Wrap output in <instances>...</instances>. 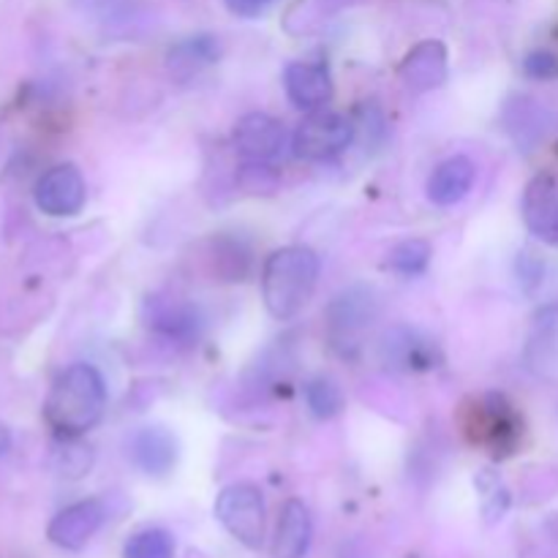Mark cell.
<instances>
[{
	"label": "cell",
	"mask_w": 558,
	"mask_h": 558,
	"mask_svg": "<svg viewBox=\"0 0 558 558\" xmlns=\"http://www.w3.org/2000/svg\"><path fill=\"white\" fill-rule=\"evenodd\" d=\"M107 412V385L93 365L74 363L60 371L44 401V417L60 439H80Z\"/></svg>",
	"instance_id": "1"
},
{
	"label": "cell",
	"mask_w": 558,
	"mask_h": 558,
	"mask_svg": "<svg viewBox=\"0 0 558 558\" xmlns=\"http://www.w3.org/2000/svg\"><path fill=\"white\" fill-rule=\"evenodd\" d=\"M319 283V256L305 245H287L267 256L262 267V300L272 319H294L314 298Z\"/></svg>",
	"instance_id": "2"
},
{
	"label": "cell",
	"mask_w": 558,
	"mask_h": 558,
	"mask_svg": "<svg viewBox=\"0 0 558 558\" xmlns=\"http://www.w3.org/2000/svg\"><path fill=\"white\" fill-rule=\"evenodd\" d=\"M376 319V300L368 289L352 287L327 305V341L341 357H354L363 349L365 332Z\"/></svg>",
	"instance_id": "3"
},
{
	"label": "cell",
	"mask_w": 558,
	"mask_h": 558,
	"mask_svg": "<svg viewBox=\"0 0 558 558\" xmlns=\"http://www.w3.org/2000/svg\"><path fill=\"white\" fill-rule=\"evenodd\" d=\"M216 518L245 548L259 550L265 543V496L256 485L238 483L223 488L216 499Z\"/></svg>",
	"instance_id": "4"
},
{
	"label": "cell",
	"mask_w": 558,
	"mask_h": 558,
	"mask_svg": "<svg viewBox=\"0 0 558 558\" xmlns=\"http://www.w3.org/2000/svg\"><path fill=\"white\" fill-rule=\"evenodd\" d=\"M523 434L521 417L501 396H485L466 409V436L490 456H512Z\"/></svg>",
	"instance_id": "5"
},
{
	"label": "cell",
	"mask_w": 558,
	"mask_h": 558,
	"mask_svg": "<svg viewBox=\"0 0 558 558\" xmlns=\"http://www.w3.org/2000/svg\"><path fill=\"white\" fill-rule=\"evenodd\" d=\"M354 142V123L347 114L316 109L294 131V156L303 161H327Z\"/></svg>",
	"instance_id": "6"
},
{
	"label": "cell",
	"mask_w": 558,
	"mask_h": 558,
	"mask_svg": "<svg viewBox=\"0 0 558 558\" xmlns=\"http://www.w3.org/2000/svg\"><path fill=\"white\" fill-rule=\"evenodd\" d=\"M33 199L41 213L52 218H69L85 207V178L74 163H60L44 172L33 189Z\"/></svg>",
	"instance_id": "7"
},
{
	"label": "cell",
	"mask_w": 558,
	"mask_h": 558,
	"mask_svg": "<svg viewBox=\"0 0 558 558\" xmlns=\"http://www.w3.org/2000/svg\"><path fill=\"white\" fill-rule=\"evenodd\" d=\"M450 74V58L447 47L436 38L420 41L407 52V58L398 65V76L412 93H430L441 87Z\"/></svg>",
	"instance_id": "8"
},
{
	"label": "cell",
	"mask_w": 558,
	"mask_h": 558,
	"mask_svg": "<svg viewBox=\"0 0 558 558\" xmlns=\"http://www.w3.org/2000/svg\"><path fill=\"white\" fill-rule=\"evenodd\" d=\"M104 518V505L96 499H87V501H76V505L65 507L60 510L58 515L52 518L47 529V537L52 539V545L63 550H80L85 548L87 543L93 539V534L101 529Z\"/></svg>",
	"instance_id": "9"
},
{
	"label": "cell",
	"mask_w": 558,
	"mask_h": 558,
	"mask_svg": "<svg viewBox=\"0 0 558 558\" xmlns=\"http://www.w3.org/2000/svg\"><path fill=\"white\" fill-rule=\"evenodd\" d=\"M523 221L545 243L558 245V178L537 174L523 191Z\"/></svg>",
	"instance_id": "10"
},
{
	"label": "cell",
	"mask_w": 558,
	"mask_h": 558,
	"mask_svg": "<svg viewBox=\"0 0 558 558\" xmlns=\"http://www.w3.org/2000/svg\"><path fill=\"white\" fill-rule=\"evenodd\" d=\"M283 90H287L289 101L305 112H316L332 98V76L325 63H308V60H298L289 63L283 71Z\"/></svg>",
	"instance_id": "11"
},
{
	"label": "cell",
	"mask_w": 558,
	"mask_h": 558,
	"mask_svg": "<svg viewBox=\"0 0 558 558\" xmlns=\"http://www.w3.org/2000/svg\"><path fill=\"white\" fill-rule=\"evenodd\" d=\"M234 147L248 161H270L283 147V125L272 114L248 112L234 125Z\"/></svg>",
	"instance_id": "12"
},
{
	"label": "cell",
	"mask_w": 558,
	"mask_h": 558,
	"mask_svg": "<svg viewBox=\"0 0 558 558\" xmlns=\"http://www.w3.org/2000/svg\"><path fill=\"white\" fill-rule=\"evenodd\" d=\"M129 456L147 477H167L178 463V439L172 430L150 425L131 436Z\"/></svg>",
	"instance_id": "13"
},
{
	"label": "cell",
	"mask_w": 558,
	"mask_h": 558,
	"mask_svg": "<svg viewBox=\"0 0 558 558\" xmlns=\"http://www.w3.org/2000/svg\"><path fill=\"white\" fill-rule=\"evenodd\" d=\"M474 180H477V167H474L472 158L452 156L434 169L425 191L436 207H452L466 199Z\"/></svg>",
	"instance_id": "14"
},
{
	"label": "cell",
	"mask_w": 558,
	"mask_h": 558,
	"mask_svg": "<svg viewBox=\"0 0 558 558\" xmlns=\"http://www.w3.org/2000/svg\"><path fill=\"white\" fill-rule=\"evenodd\" d=\"M314 537V521L308 507L300 499H289L278 518L276 539H272V558H303Z\"/></svg>",
	"instance_id": "15"
},
{
	"label": "cell",
	"mask_w": 558,
	"mask_h": 558,
	"mask_svg": "<svg viewBox=\"0 0 558 558\" xmlns=\"http://www.w3.org/2000/svg\"><path fill=\"white\" fill-rule=\"evenodd\" d=\"M221 49L213 36H191L185 41L174 44V49L169 52V71L180 80H189L191 74H196L205 65L216 63Z\"/></svg>",
	"instance_id": "16"
},
{
	"label": "cell",
	"mask_w": 558,
	"mask_h": 558,
	"mask_svg": "<svg viewBox=\"0 0 558 558\" xmlns=\"http://www.w3.org/2000/svg\"><path fill=\"white\" fill-rule=\"evenodd\" d=\"M387 363L398 368H436V347L430 341H417L409 330H396L387 336L385 343Z\"/></svg>",
	"instance_id": "17"
},
{
	"label": "cell",
	"mask_w": 558,
	"mask_h": 558,
	"mask_svg": "<svg viewBox=\"0 0 558 558\" xmlns=\"http://www.w3.org/2000/svg\"><path fill=\"white\" fill-rule=\"evenodd\" d=\"M147 325H153L158 332H163L167 338L185 341V338H196L199 319H196L194 308H189V305L172 303V300L153 298L150 322H147Z\"/></svg>",
	"instance_id": "18"
},
{
	"label": "cell",
	"mask_w": 558,
	"mask_h": 558,
	"mask_svg": "<svg viewBox=\"0 0 558 558\" xmlns=\"http://www.w3.org/2000/svg\"><path fill=\"white\" fill-rule=\"evenodd\" d=\"M305 403L316 420H332L343 409V390L330 376H316L305 387Z\"/></svg>",
	"instance_id": "19"
},
{
	"label": "cell",
	"mask_w": 558,
	"mask_h": 558,
	"mask_svg": "<svg viewBox=\"0 0 558 558\" xmlns=\"http://www.w3.org/2000/svg\"><path fill=\"white\" fill-rule=\"evenodd\" d=\"M174 539L163 529H145L125 543V558H172Z\"/></svg>",
	"instance_id": "20"
},
{
	"label": "cell",
	"mask_w": 558,
	"mask_h": 558,
	"mask_svg": "<svg viewBox=\"0 0 558 558\" xmlns=\"http://www.w3.org/2000/svg\"><path fill=\"white\" fill-rule=\"evenodd\" d=\"M430 262V245L425 240H407V243L396 245L390 251V259H387V267H392L401 276H420L425 272Z\"/></svg>",
	"instance_id": "21"
},
{
	"label": "cell",
	"mask_w": 558,
	"mask_h": 558,
	"mask_svg": "<svg viewBox=\"0 0 558 558\" xmlns=\"http://www.w3.org/2000/svg\"><path fill=\"white\" fill-rule=\"evenodd\" d=\"M90 466H93L90 447L76 445L74 439H65V450L60 452V458H58V472L63 474V477L76 480V477H82V474L90 472Z\"/></svg>",
	"instance_id": "22"
},
{
	"label": "cell",
	"mask_w": 558,
	"mask_h": 558,
	"mask_svg": "<svg viewBox=\"0 0 558 558\" xmlns=\"http://www.w3.org/2000/svg\"><path fill=\"white\" fill-rule=\"evenodd\" d=\"M526 74L532 76H543V80H548V76L558 74V60L554 58L550 52H534L526 58Z\"/></svg>",
	"instance_id": "23"
},
{
	"label": "cell",
	"mask_w": 558,
	"mask_h": 558,
	"mask_svg": "<svg viewBox=\"0 0 558 558\" xmlns=\"http://www.w3.org/2000/svg\"><path fill=\"white\" fill-rule=\"evenodd\" d=\"M223 3H227V9L232 11V14L251 20V16L265 14V11L270 9V5L276 3V0H223Z\"/></svg>",
	"instance_id": "24"
},
{
	"label": "cell",
	"mask_w": 558,
	"mask_h": 558,
	"mask_svg": "<svg viewBox=\"0 0 558 558\" xmlns=\"http://www.w3.org/2000/svg\"><path fill=\"white\" fill-rule=\"evenodd\" d=\"M11 447V434H9V428H5L3 423H0V456H3L5 450H9Z\"/></svg>",
	"instance_id": "25"
}]
</instances>
